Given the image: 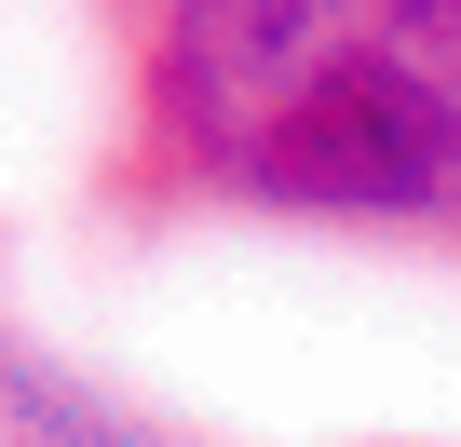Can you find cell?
Wrapping results in <instances>:
<instances>
[{"instance_id": "6da1fadb", "label": "cell", "mask_w": 461, "mask_h": 447, "mask_svg": "<svg viewBox=\"0 0 461 447\" xmlns=\"http://www.w3.org/2000/svg\"><path fill=\"white\" fill-rule=\"evenodd\" d=\"M95 190L461 258V0H122Z\"/></svg>"}, {"instance_id": "7a4b0ae2", "label": "cell", "mask_w": 461, "mask_h": 447, "mask_svg": "<svg viewBox=\"0 0 461 447\" xmlns=\"http://www.w3.org/2000/svg\"><path fill=\"white\" fill-rule=\"evenodd\" d=\"M0 447H136V434H68L55 407H28V420H0Z\"/></svg>"}, {"instance_id": "3957f363", "label": "cell", "mask_w": 461, "mask_h": 447, "mask_svg": "<svg viewBox=\"0 0 461 447\" xmlns=\"http://www.w3.org/2000/svg\"><path fill=\"white\" fill-rule=\"evenodd\" d=\"M109 14H122V0H109Z\"/></svg>"}]
</instances>
